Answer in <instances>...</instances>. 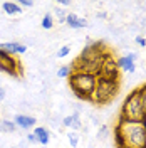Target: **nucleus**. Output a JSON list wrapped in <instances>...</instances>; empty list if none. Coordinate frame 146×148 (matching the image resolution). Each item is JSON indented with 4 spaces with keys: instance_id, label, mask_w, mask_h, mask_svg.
Masks as SVG:
<instances>
[{
    "instance_id": "3",
    "label": "nucleus",
    "mask_w": 146,
    "mask_h": 148,
    "mask_svg": "<svg viewBox=\"0 0 146 148\" xmlns=\"http://www.w3.org/2000/svg\"><path fill=\"white\" fill-rule=\"evenodd\" d=\"M119 120H126V121H145L146 120L138 89L133 91L128 98L124 99V104H123V108H121V116H119Z\"/></svg>"
},
{
    "instance_id": "14",
    "label": "nucleus",
    "mask_w": 146,
    "mask_h": 148,
    "mask_svg": "<svg viewBox=\"0 0 146 148\" xmlns=\"http://www.w3.org/2000/svg\"><path fill=\"white\" fill-rule=\"evenodd\" d=\"M15 123L10 120H0V131L2 133H12V131H15Z\"/></svg>"
},
{
    "instance_id": "19",
    "label": "nucleus",
    "mask_w": 146,
    "mask_h": 148,
    "mask_svg": "<svg viewBox=\"0 0 146 148\" xmlns=\"http://www.w3.org/2000/svg\"><path fill=\"white\" fill-rule=\"evenodd\" d=\"M67 138H69V143H71V147H77V141H79V136H77V133H67Z\"/></svg>"
},
{
    "instance_id": "8",
    "label": "nucleus",
    "mask_w": 146,
    "mask_h": 148,
    "mask_svg": "<svg viewBox=\"0 0 146 148\" xmlns=\"http://www.w3.org/2000/svg\"><path fill=\"white\" fill-rule=\"evenodd\" d=\"M0 51L7 52L10 56H18V54H24L27 51V47L20 42H2L0 44Z\"/></svg>"
},
{
    "instance_id": "6",
    "label": "nucleus",
    "mask_w": 146,
    "mask_h": 148,
    "mask_svg": "<svg viewBox=\"0 0 146 148\" xmlns=\"http://www.w3.org/2000/svg\"><path fill=\"white\" fill-rule=\"evenodd\" d=\"M98 77H104V79H111V81H119L118 62L113 59V56H111V54H108L106 57H104V61L101 62Z\"/></svg>"
},
{
    "instance_id": "10",
    "label": "nucleus",
    "mask_w": 146,
    "mask_h": 148,
    "mask_svg": "<svg viewBox=\"0 0 146 148\" xmlns=\"http://www.w3.org/2000/svg\"><path fill=\"white\" fill-rule=\"evenodd\" d=\"M64 22H67V25H69V27H72V29H82V27H86V25H87V20H86V18H82V17H77L76 14H67Z\"/></svg>"
},
{
    "instance_id": "5",
    "label": "nucleus",
    "mask_w": 146,
    "mask_h": 148,
    "mask_svg": "<svg viewBox=\"0 0 146 148\" xmlns=\"http://www.w3.org/2000/svg\"><path fill=\"white\" fill-rule=\"evenodd\" d=\"M0 71L14 77H20L22 76V66L15 56H10L3 51H0Z\"/></svg>"
},
{
    "instance_id": "2",
    "label": "nucleus",
    "mask_w": 146,
    "mask_h": 148,
    "mask_svg": "<svg viewBox=\"0 0 146 148\" xmlns=\"http://www.w3.org/2000/svg\"><path fill=\"white\" fill-rule=\"evenodd\" d=\"M96 84H98V76H94V74L72 71V74L69 76V86L79 99L91 101Z\"/></svg>"
},
{
    "instance_id": "15",
    "label": "nucleus",
    "mask_w": 146,
    "mask_h": 148,
    "mask_svg": "<svg viewBox=\"0 0 146 148\" xmlns=\"http://www.w3.org/2000/svg\"><path fill=\"white\" fill-rule=\"evenodd\" d=\"M72 74V66H61L59 67V71H57V76L59 77H62V79H69V76Z\"/></svg>"
},
{
    "instance_id": "23",
    "label": "nucleus",
    "mask_w": 146,
    "mask_h": 148,
    "mask_svg": "<svg viewBox=\"0 0 146 148\" xmlns=\"http://www.w3.org/2000/svg\"><path fill=\"white\" fill-rule=\"evenodd\" d=\"M55 14L59 15V18H61V20H65V14H64V10L57 9V10H55Z\"/></svg>"
},
{
    "instance_id": "13",
    "label": "nucleus",
    "mask_w": 146,
    "mask_h": 148,
    "mask_svg": "<svg viewBox=\"0 0 146 148\" xmlns=\"http://www.w3.org/2000/svg\"><path fill=\"white\" fill-rule=\"evenodd\" d=\"M64 125H65V126H72V128L79 130V128H81L79 114H77V113H74L72 116H67V118H64Z\"/></svg>"
},
{
    "instance_id": "24",
    "label": "nucleus",
    "mask_w": 146,
    "mask_h": 148,
    "mask_svg": "<svg viewBox=\"0 0 146 148\" xmlns=\"http://www.w3.org/2000/svg\"><path fill=\"white\" fill-rule=\"evenodd\" d=\"M27 141H29V143H37V140H35V136H34V133H29V135H27Z\"/></svg>"
},
{
    "instance_id": "20",
    "label": "nucleus",
    "mask_w": 146,
    "mask_h": 148,
    "mask_svg": "<svg viewBox=\"0 0 146 148\" xmlns=\"http://www.w3.org/2000/svg\"><path fill=\"white\" fill-rule=\"evenodd\" d=\"M17 3H18L20 9H22V7H32V5H34L32 0H20V2H17Z\"/></svg>"
},
{
    "instance_id": "9",
    "label": "nucleus",
    "mask_w": 146,
    "mask_h": 148,
    "mask_svg": "<svg viewBox=\"0 0 146 148\" xmlns=\"http://www.w3.org/2000/svg\"><path fill=\"white\" fill-rule=\"evenodd\" d=\"M14 123L17 128H22V130H29V128H34L35 126L37 120L34 116H27V114H17L14 118Z\"/></svg>"
},
{
    "instance_id": "18",
    "label": "nucleus",
    "mask_w": 146,
    "mask_h": 148,
    "mask_svg": "<svg viewBox=\"0 0 146 148\" xmlns=\"http://www.w3.org/2000/svg\"><path fill=\"white\" fill-rule=\"evenodd\" d=\"M69 52H71V47L69 46H62L61 49H59V52H57V57H61V59H62V57H67Z\"/></svg>"
},
{
    "instance_id": "11",
    "label": "nucleus",
    "mask_w": 146,
    "mask_h": 148,
    "mask_svg": "<svg viewBox=\"0 0 146 148\" xmlns=\"http://www.w3.org/2000/svg\"><path fill=\"white\" fill-rule=\"evenodd\" d=\"M34 136H35L37 143H40V145H47L49 140H50V133H49V130L44 128V126H37V128L34 130Z\"/></svg>"
},
{
    "instance_id": "16",
    "label": "nucleus",
    "mask_w": 146,
    "mask_h": 148,
    "mask_svg": "<svg viewBox=\"0 0 146 148\" xmlns=\"http://www.w3.org/2000/svg\"><path fill=\"white\" fill-rule=\"evenodd\" d=\"M40 25L46 29V30H49V29L54 27V17H52V14H46L44 18H42V24H40Z\"/></svg>"
},
{
    "instance_id": "26",
    "label": "nucleus",
    "mask_w": 146,
    "mask_h": 148,
    "mask_svg": "<svg viewBox=\"0 0 146 148\" xmlns=\"http://www.w3.org/2000/svg\"><path fill=\"white\" fill-rule=\"evenodd\" d=\"M3 98H5V89H3V88H0V101H2Z\"/></svg>"
},
{
    "instance_id": "17",
    "label": "nucleus",
    "mask_w": 146,
    "mask_h": 148,
    "mask_svg": "<svg viewBox=\"0 0 146 148\" xmlns=\"http://www.w3.org/2000/svg\"><path fill=\"white\" fill-rule=\"evenodd\" d=\"M138 92H139L141 104H143V111H145V116H146V84H145V86H141V88L138 89Z\"/></svg>"
},
{
    "instance_id": "21",
    "label": "nucleus",
    "mask_w": 146,
    "mask_h": 148,
    "mask_svg": "<svg viewBox=\"0 0 146 148\" xmlns=\"http://www.w3.org/2000/svg\"><path fill=\"white\" fill-rule=\"evenodd\" d=\"M106 135H108V126H101V130H99V138H106Z\"/></svg>"
},
{
    "instance_id": "12",
    "label": "nucleus",
    "mask_w": 146,
    "mask_h": 148,
    "mask_svg": "<svg viewBox=\"0 0 146 148\" xmlns=\"http://www.w3.org/2000/svg\"><path fill=\"white\" fill-rule=\"evenodd\" d=\"M3 12L5 14H9V15H17V14H20L22 12V9L18 7L17 2H3Z\"/></svg>"
},
{
    "instance_id": "25",
    "label": "nucleus",
    "mask_w": 146,
    "mask_h": 148,
    "mask_svg": "<svg viewBox=\"0 0 146 148\" xmlns=\"http://www.w3.org/2000/svg\"><path fill=\"white\" fill-rule=\"evenodd\" d=\"M59 3L64 5V7H69V5H71V0H59Z\"/></svg>"
},
{
    "instance_id": "22",
    "label": "nucleus",
    "mask_w": 146,
    "mask_h": 148,
    "mask_svg": "<svg viewBox=\"0 0 146 148\" xmlns=\"http://www.w3.org/2000/svg\"><path fill=\"white\" fill-rule=\"evenodd\" d=\"M136 44H138V46H141V47H145V46H146L145 37H141V36H139V37H136Z\"/></svg>"
},
{
    "instance_id": "1",
    "label": "nucleus",
    "mask_w": 146,
    "mask_h": 148,
    "mask_svg": "<svg viewBox=\"0 0 146 148\" xmlns=\"http://www.w3.org/2000/svg\"><path fill=\"white\" fill-rule=\"evenodd\" d=\"M114 138L119 148H146V120H119L114 130Z\"/></svg>"
},
{
    "instance_id": "4",
    "label": "nucleus",
    "mask_w": 146,
    "mask_h": 148,
    "mask_svg": "<svg viewBox=\"0 0 146 148\" xmlns=\"http://www.w3.org/2000/svg\"><path fill=\"white\" fill-rule=\"evenodd\" d=\"M119 89V81H111V79H104V77H98V84L92 94L91 101L98 103V104H104V103L111 101Z\"/></svg>"
},
{
    "instance_id": "7",
    "label": "nucleus",
    "mask_w": 146,
    "mask_h": 148,
    "mask_svg": "<svg viewBox=\"0 0 146 148\" xmlns=\"http://www.w3.org/2000/svg\"><path fill=\"white\" fill-rule=\"evenodd\" d=\"M134 59H136V54L134 52H129L126 56H121L118 61V67L121 71H126V73H134L136 66H134Z\"/></svg>"
}]
</instances>
